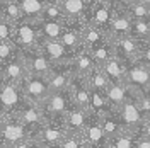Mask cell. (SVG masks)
<instances>
[{
	"instance_id": "cell-1",
	"label": "cell",
	"mask_w": 150,
	"mask_h": 148,
	"mask_svg": "<svg viewBox=\"0 0 150 148\" xmlns=\"http://www.w3.org/2000/svg\"><path fill=\"white\" fill-rule=\"evenodd\" d=\"M26 102L28 101L22 94L21 83L7 82L0 78V112L2 114H14Z\"/></svg>"
},
{
	"instance_id": "cell-2",
	"label": "cell",
	"mask_w": 150,
	"mask_h": 148,
	"mask_svg": "<svg viewBox=\"0 0 150 148\" xmlns=\"http://www.w3.org/2000/svg\"><path fill=\"white\" fill-rule=\"evenodd\" d=\"M74 104L70 101V95L67 90L63 92H51L45 101L39 104L41 111L45 114V119H63L67 111L72 107Z\"/></svg>"
},
{
	"instance_id": "cell-3",
	"label": "cell",
	"mask_w": 150,
	"mask_h": 148,
	"mask_svg": "<svg viewBox=\"0 0 150 148\" xmlns=\"http://www.w3.org/2000/svg\"><path fill=\"white\" fill-rule=\"evenodd\" d=\"M14 116H16V119L19 123L24 124V128L28 130L29 138H34V135L38 133V130L46 123L41 107L38 104H31V102H26L17 112H14Z\"/></svg>"
},
{
	"instance_id": "cell-4",
	"label": "cell",
	"mask_w": 150,
	"mask_h": 148,
	"mask_svg": "<svg viewBox=\"0 0 150 148\" xmlns=\"http://www.w3.org/2000/svg\"><path fill=\"white\" fill-rule=\"evenodd\" d=\"M21 89H22V94H24L26 101L31 102V104H38V106L50 95L46 77H39V75L29 73L28 77L22 80Z\"/></svg>"
},
{
	"instance_id": "cell-5",
	"label": "cell",
	"mask_w": 150,
	"mask_h": 148,
	"mask_svg": "<svg viewBox=\"0 0 150 148\" xmlns=\"http://www.w3.org/2000/svg\"><path fill=\"white\" fill-rule=\"evenodd\" d=\"M114 112H116L118 119L121 121V124H123L125 130L133 131L137 136H140V135H138V128H140V124L143 123V116L140 114L138 107L135 106L133 97H128L118 109H114Z\"/></svg>"
},
{
	"instance_id": "cell-6",
	"label": "cell",
	"mask_w": 150,
	"mask_h": 148,
	"mask_svg": "<svg viewBox=\"0 0 150 148\" xmlns=\"http://www.w3.org/2000/svg\"><path fill=\"white\" fill-rule=\"evenodd\" d=\"M123 83H128L131 87H135L137 90L145 94L150 89V66L143 65L140 61L130 66H125Z\"/></svg>"
},
{
	"instance_id": "cell-7",
	"label": "cell",
	"mask_w": 150,
	"mask_h": 148,
	"mask_svg": "<svg viewBox=\"0 0 150 148\" xmlns=\"http://www.w3.org/2000/svg\"><path fill=\"white\" fill-rule=\"evenodd\" d=\"M80 133H82V136H84L85 143H87L89 148H108L106 147L108 136H106V133H104L97 116L89 114V119H87L84 130L80 131Z\"/></svg>"
},
{
	"instance_id": "cell-8",
	"label": "cell",
	"mask_w": 150,
	"mask_h": 148,
	"mask_svg": "<svg viewBox=\"0 0 150 148\" xmlns=\"http://www.w3.org/2000/svg\"><path fill=\"white\" fill-rule=\"evenodd\" d=\"M29 75L28 65H26V58L19 56L16 60H10L9 63H5L4 70L0 72V78L14 83H22V80Z\"/></svg>"
},
{
	"instance_id": "cell-9",
	"label": "cell",
	"mask_w": 150,
	"mask_h": 148,
	"mask_svg": "<svg viewBox=\"0 0 150 148\" xmlns=\"http://www.w3.org/2000/svg\"><path fill=\"white\" fill-rule=\"evenodd\" d=\"M43 49H45V56L51 63L55 65H65V63H70L68 61V51L67 48L60 43V39H51V37H46V41L43 43Z\"/></svg>"
},
{
	"instance_id": "cell-10",
	"label": "cell",
	"mask_w": 150,
	"mask_h": 148,
	"mask_svg": "<svg viewBox=\"0 0 150 148\" xmlns=\"http://www.w3.org/2000/svg\"><path fill=\"white\" fill-rule=\"evenodd\" d=\"M101 70L104 72V75L108 77L109 82H123V75H125V63L121 61V58L116 55H111L103 65Z\"/></svg>"
},
{
	"instance_id": "cell-11",
	"label": "cell",
	"mask_w": 150,
	"mask_h": 148,
	"mask_svg": "<svg viewBox=\"0 0 150 148\" xmlns=\"http://www.w3.org/2000/svg\"><path fill=\"white\" fill-rule=\"evenodd\" d=\"M89 114L91 112L84 111V109H80V107H77V106H72L68 111H67L65 118V126L68 131H82L85 126V123L89 119Z\"/></svg>"
},
{
	"instance_id": "cell-12",
	"label": "cell",
	"mask_w": 150,
	"mask_h": 148,
	"mask_svg": "<svg viewBox=\"0 0 150 148\" xmlns=\"http://www.w3.org/2000/svg\"><path fill=\"white\" fill-rule=\"evenodd\" d=\"M72 77H74L72 66H70V70H67V72H55V70H51V73L46 77L50 94L67 90V89H68V83L72 80Z\"/></svg>"
},
{
	"instance_id": "cell-13",
	"label": "cell",
	"mask_w": 150,
	"mask_h": 148,
	"mask_svg": "<svg viewBox=\"0 0 150 148\" xmlns=\"http://www.w3.org/2000/svg\"><path fill=\"white\" fill-rule=\"evenodd\" d=\"M26 65H28L29 73L39 75V77H48L53 70V63L45 55H34L31 58H26Z\"/></svg>"
},
{
	"instance_id": "cell-14",
	"label": "cell",
	"mask_w": 150,
	"mask_h": 148,
	"mask_svg": "<svg viewBox=\"0 0 150 148\" xmlns=\"http://www.w3.org/2000/svg\"><path fill=\"white\" fill-rule=\"evenodd\" d=\"M84 80H85V83H87L89 89L97 90V92H103V94L106 92V89H108V85H109V80H108V77L104 75V72L101 70V66H94V70L85 75Z\"/></svg>"
},
{
	"instance_id": "cell-15",
	"label": "cell",
	"mask_w": 150,
	"mask_h": 148,
	"mask_svg": "<svg viewBox=\"0 0 150 148\" xmlns=\"http://www.w3.org/2000/svg\"><path fill=\"white\" fill-rule=\"evenodd\" d=\"M70 66H72V72H74V75L85 77L89 72H92V70H94L96 63H94V60L91 58L89 51H84V53L77 55L74 60L70 61Z\"/></svg>"
},
{
	"instance_id": "cell-16",
	"label": "cell",
	"mask_w": 150,
	"mask_h": 148,
	"mask_svg": "<svg viewBox=\"0 0 150 148\" xmlns=\"http://www.w3.org/2000/svg\"><path fill=\"white\" fill-rule=\"evenodd\" d=\"M99 123H101V126H103V130H104L108 138L109 136H114V135H120V133L125 131L121 121L118 119V116H116L114 111L109 112V114H106V116H103V118H99Z\"/></svg>"
},
{
	"instance_id": "cell-17",
	"label": "cell",
	"mask_w": 150,
	"mask_h": 148,
	"mask_svg": "<svg viewBox=\"0 0 150 148\" xmlns=\"http://www.w3.org/2000/svg\"><path fill=\"white\" fill-rule=\"evenodd\" d=\"M111 22V32L114 34L112 37H120V36H128L131 34V17L130 16H114L109 19Z\"/></svg>"
},
{
	"instance_id": "cell-18",
	"label": "cell",
	"mask_w": 150,
	"mask_h": 148,
	"mask_svg": "<svg viewBox=\"0 0 150 148\" xmlns=\"http://www.w3.org/2000/svg\"><path fill=\"white\" fill-rule=\"evenodd\" d=\"M19 7H21V12H22V17L24 16L36 17V20L43 19V10H45V2L43 0H21Z\"/></svg>"
},
{
	"instance_id": "cell-19",
	"label": "cell",
	"mask_w": 150,
	"mask_h": 148,
	"mask_svg": "<svg viewBox=\"0 0 150 148\" xmlns=\"http://www.w3.org/2000/svg\"><path fill=\"white\" fill-rule=\"evenodd\" d=\"M135 138H137V135H135L133 131L125 130L123 133H120V135L109 136V138H108V143H106V147L108 148H133Z\"/></svg>"
},
{
	"instance_id": "cell-20",
	"label": "cell",
	"mask_w": 150,
	"mask_h": 148,
	"mask_svg": "<svg viewBox=\"0 0 150 148\" xmlns=\"http://www.w3.org/2000/svg\"><path fill=\"white\" fill-rule=\"evenodd\" d=\"M17 43L24 48H34L38 43V34L33 26L21 24L17 27Z\"/></svg>"
},
{
	"instance_id": "cell-21",
	"label": "cell",
	"mask_w": 150,
	"mask_h": 148,
	"mask_svg": "<svg viewBox=\"0 0 150 148\" xmlns=\"http://www.w3.org/2000/svg\"><path fill=\"white\" fill-rule=\"evenodd\" d=\"M58 7H60V10H62V14H63V17H79L82 12H84V0H60L58 4H56Z\"/></svg>"
},
{
	"instance_id": "cell-22",
	"label": "cell",
	"mask_w": 150,
	"mask_h": 148,
	"mask_svg": "<svg viewBox=\"0 0 150 148\" xmlns=\"http://www.w3.org/2000/svg\"><path fill=\"white\" fill-rule=\"evenodd\" d=\"M56 148H89V147H87L80 131H67V135L56 145Z\"/></svg>"
},
{
	"instance_id": "cell-23",
	"label": "cell",
	"mask_w": 150,
	"mask_h": 148,
	"mask_svg": "<svg viewBox=\"0 0 150 148\" xmlns=\"http://www.w3.org/2000/svg\"><path fill=\"white\" fill-rule=\"evenodd\" d=\"M60 43L67 48V49H77V48H80L82 44V37H80V32H77V31H72V29H68V31H63L62 34H60Z\"/></svg>"
},
{
	"instance_id": "cell-24",
	"label": "cell",
	"mask_w": 150,
	"mask_h": 148,
	"mask_svg": "<svg viewBox=\"0 0 150 148\" xmlns=\"http://www.w3.org/2000/svg\"><path fill=\"white\" fill-rule=\"evenodd\" d=\"M80 37H82V43L87 44L89 48L94 46V44H99V43H103V41H106V36H103L101 31H99L97 27H87L85 31H82Z\"/></svg>"
},
{
	"instance_id": "cell-25",
	"label": "cell",
	"mask_w": 150,
	"mask_h": 148,
	"mask_svg": "<svg viewBox=\"0 0 150 148\" xmlns=\"http://www.w3.org/2000/svg\"><path fill=\"white\" fill-rule=\"evenodd\" d=\"M128 9H130V17L133 19H142V20H147L150 17V9L145 5V4H142L140 0H133L130 5H128Z\"/></svg>"
},
{
	"instance_id": "cell-26",
	"label": "cell",
	"mask_w": 150,
	"mask_h": 148,
	"mask_svg": "<svg viewBox=\"0 0 150 148\" xmlns=\"http://www.w3.org/2000/svg\"><path fill=\"white\" fill-rule=\"evenodd\" d=\"M111 19V12H109V7L106 2H99V5L94 9V22L97 26H103V24H108Z\"/></svg>"
},
{
	"instance_id": "cell-27",
	"label": "cell",
	"mask_w": 150,
	"mask_h": 148,
	"mask_svg": "<svg viewBox=\"0 0 150 148\" xmlns=\"http://www.w3.org/2000/svg\"><path fill=\"white\" fill-rule=\"evenodd\" d=\"M41 31L45 32V36L46 37H51V39H58L60 34L63 32V27L60 26V22H56V20H48L43 24V27Z\"/></svg>"
},
{
	"instance_id": "cell-28",
	"label": "cell",
	"mask_w": 150,
	"mask_h": 148,
	"mask_svg": "<svg viewBox=\"0 0 150 148\" xmlns=\"http://www.w3.org/2000/svg\"><path fill=\"white\" fill-rule=\"evenodd\" d=\"M131 32H135L138 37H147L149 34V22L142 19H133L131 20Z\"/></svg>"
},
{
	"instance_id": "cell-29",
	"label": "cell",
	"mask_w": 150,
	"mask_h": 148,
	"mask_svg": "<svg viewBox=\"0 0 150 148\" xmlns=\"http://www.w3.org/2000/svg\"><path fill=\"white\" fill-rule=\"evenodd\" d=\"M14 55V43L10 39L0 41V63H5Z\"/></svg>"
},
{
	"instance_id": "cell-30",
	"label": "cell",
	"mask_w": 150,
	"mask_h": 148,
	"mask_svg": "<svg viewBox=\"0 0 150 148\" xmlns=\"http://www.w3.org/2000/svg\"><path fill=\"white\" fill-rule=\"evenodd\" d=\"M5 14H7V19L16 22L22 17V12H21V7H19L17 2H7L5 4Z\"/></svg>"
},
{
	"instance_id": "cell-31",
	"label": "cell",
	"mask_w": 150,
	"mask_h": 148,
	"mask_svg": "<svg viewBox=\"0 0 150 148\" xmlns=\"http://www.w3.org/2000/svg\"><path fill=\"white\" fill-rule=\"evenodd\" d=\"M43 14L50 17L51 20H56V19H62L63 17V14H62V10L60 7L56 5V4H51V5H45V10H43Z\"/></svg>"
},
{
	"instance_id": "cell-32",
	"label": "cell",
	"mask_w": 150,
	"mask_h": 148,
	"mask_svg": "<svg viewBox=\"0 0 150 148\" xmlns=\"http://www.w3.org/2000/svg\"><path fill=\"white\" fill-rule=\"evenodd\" d=\"M10 20L9 19H0V41H5L10 39Z\"/></svg>"
},
{
	"instance_id": "cell-33",
	"label": "cell",
	"mask_w": 150,
	"mask_h": 148,
	"mask_svg": "<svg viewBox=\"0 0 150 148\" xmlns=\"http://www.w3.org/2000/svg\"><path fill=\"white\" fill-rule=\"evenodd\" d=\"M34 145H36V141L33 138H29V136H26V138L16 141L14 145H10L9 148H34Z\"/></svg>"
},
{
	"instance_id": "cell-34",
	"label": "cell",
	"mask_w": 150,
	"mask_h": 148,
	"mask_svg": "<svg viewBox=\"0 0 150 148\" xmlns=\"http://www.w3.org/2000/svg\"><path fill=\"white\" fill-rule=\"evenodd\" d=\"M138 60H142L140 63H143V65L150 66V43L147 44V46H140V53H138Z\"/></svg>"
},
{
	"instance_id": "cell-35",
	"label": "cell",
	"mask_w": 150,
	"mask_h": 148,
	"mask_svg": "<svg viewBox=\"0 0 150 148\" xmlns=\"http://www.w3.org/2000/svg\"><path fill=\"white\" fill-rule=\"evenodd\" d=\"M133 148H150V138L149 136H137L135 138V143H133Z\"/></svg>"
},
{
	"instance_id": "cell-36",
	"label": "cell",
	"mask_w": 150,
	"mask_h": 148,
	"mask_svg": "<svg viewBox=\"0 0 150 148\" xmlns=\"http://www.w3.org/2000/svg\"><path fill=\"white\" fill-rule=\"evenodd\" d=\"M131 2H133V0H116V4H118V5H121V7H128Z\"/></svg>"
},
{
	"instance_id": "cell-37",
	"label": "cell",
	"mask_w": 150,
	"mask_h": 148,
	"mask_svg": "<svg viewBox=\"0 0 150 148\" xmlns=\"http://www.w3.org/2000/svg\"><path fill=\"white\" fill-rule=\"evenodd\" d=\"M34 148H56V147H51V145H46V143H38L36 141Z\"/></svg>"
},
{
	"instance_id": "cell-38",
	"label": "cell",
	"mask_w": 150,
	"mask_h": 148,
	"mask_svg": "<svg viewBox=\"0 0 150 148\" xmlns=\"http://www.w3.org/2000/svg\"><path fill=\"white\" fill-rule=\"evenodd\" d=\"M140 2H142V4H145V5L150 9V0H140Z\"/></svg>"
},
{
	"instance_id": "cell-39",
	"label": "cell",
	"mask_w": 150,
	"mask_h": 148,
	"mask_svg": "<svg viewBox=\"0 0 150 148\" xmlns=\"http://www.w3.org/2000/svg\"><path fill=\"white\" fill-rule=\"evenodd\" d=\"M2 119H4V114L0 112V124H2Z\"/></svg>"
},
{
	"instance_id": "cell-40",
	"label": "cell",
	"mask_w": 150,
	"mask_h": 148,
	"mask_svg": "<svg viewBox=\"0 0 150 148\" xmlns=\"http://www.w3.org/2000/svg\"><path fill=\"white\" fill-rule=\"evenodd\" d=\"M147 37L150 39V24H149V34H147Z\"/></svg>"
},
{
	"instance_id": "cell-41",
	"label": "cell",
	"mask_w": 150,
	"mask_h": 148,
	"mask_svg": "<svg viewBox=\"0 0 150 148\" xmlns=\"http://www.w3.org/2000/svg\"><path fill=\"white\" fill-rule=\"evenodd\" d=\"M2 4H5V0H0V7H2Z\"/></svg>"
}]
</instances>
